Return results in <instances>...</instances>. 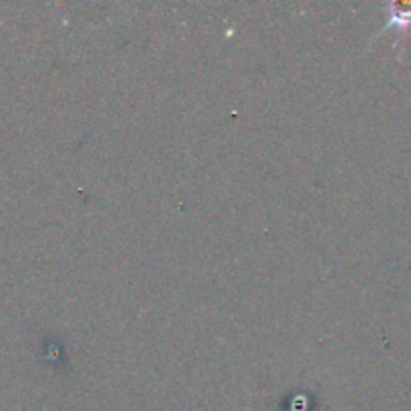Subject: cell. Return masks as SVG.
<instances>
[{"label": "cell", "instance_id": "1", "mask_svg": "<svg viewBox=\"0 0 411 411\" xmlns=\"http://www.w3.org/2000/svg\"><path fill=\"white\" fill-rule=\"evenodd\" d=\"M391 21H393V23L411 24V6H405V10H401V6L395 4V6H393V12H391Z\"/></svg>", "mask_w": 411, "mask_h": 411}]
</instances>
